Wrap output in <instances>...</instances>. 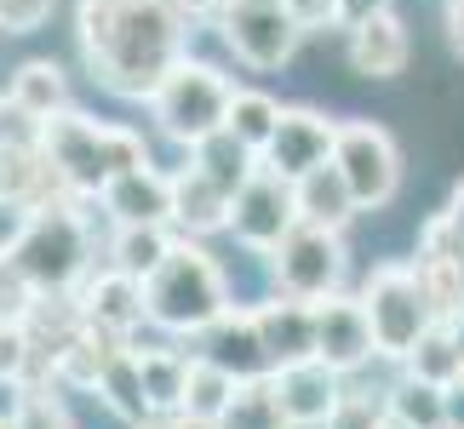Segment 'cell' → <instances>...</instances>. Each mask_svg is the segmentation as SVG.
<instances>
[{
  "instance_id": "obj_1",
  "label": "cell",
  "mask_w": 464,
  "mask_h": 429,
  "mask_svg": "<svg viewBox=\"0 0 464 429\" xmlns=\"http://www.w3.org/2000/svg\"><path fill=\"white\" fill-rule=\"evenodd\" d=\"M81 58L115 98H155V86L184 58L189 24L172 0H81L75 12Z\"/></svg>"
},
{
  "instance_id": "obj_2",
  "label": "cell",
  "mask_w": 464,
  "mask_h": 429,
  "mask_svg": "<svg viewBox=\"0 0 464 429\" xmlns=\"http://www.w3.org/2000/svg\"><path fill=\"white\" fill-rule=\"evenodd\" d=\"M41 155H46V167L58 172L75 195H103L110 177L144 167L150 143L138 138L132 127H115V120L63 110V115H52L41 127Z\"/></svg>"
},
{
  "instance_id": "obj_3",
  "label": "cell",
  "mask_w": 464,
  "mask_h": 429,
  "mask_svg": "<svg viewBox=\"0 0 464 429\" xmlns=\"http://www.w3.org/2000/svg\"><path fill=\"white\" fill-rule=\"evenodd\" d=\"M144 310L155 327L167 332H207L212 320L229 310V281L189 235L172 241V253L160 258V270L144 281Z\"/></svg>"
},
{
  "instance_id": "obj_4",
  "label": "cell",
  "mask_w": 464,
  "mask_h": 429,
  "mask_svg": "<svg viewBox=\"0 0 464 429\" xmlns=\"http://www.w3.org/2000/svg\"><path fill=\"white\" fill-rule=\"evenodd\" d=\"M0 253L29 275L34 292H63V286H75V275L86 270L92 241H86V218L75 206H69V201H46V206L24 212L17 235L0 246Z\"/></svg>"
},
{
  "instance_id": "obj_5",
  "label": "cell",
  "mask_w": 464,
  "mask_h": 429,
  "mask_svg": "<svg viewBox=\"0 0 464 429\" xmlns=\"http://www.w3.org/2000/svg\"><path fill=\"white\" fill-rule=\"evenodd\" d=\"M229 98H236V86H229V75L218 63H201V58H178L172 75L155 86L150 98V115L155 127L167 132L172 143H184V149H195V143L218 138L224 120H229Z\"/></svg>"
},
{
  "instance_id": "obj_6",
  "label": "cell",
  "mask_w": 464,
  "mask_h": 429,
  "mask_svg": "<svg viewBox=\"0 0 464 429\" xmlns=\"http://www.w3.org/2000/svg\"><path fill=\"white\" fill-rule=\"evenodd\" d=\"M362 310L372 320L379 355H390V361H407V349L441 320L430 292H424V281H419V263H407V258L372 263V275L362 281Z\"/></svg>"
},
{
  "instance_id": "obj_7",
  "label": "cell",
  "mask_w": 464,
  "mask_h": 429,
  "mask_svg": "<svg viewBox=\"0 0 464 429\" xmlns=\"http://www.w3.org/2000/svg\"><path fill=\"white\" fill-rule=\"evenodd\" d=\"M333 167L344 172V184L362 212H379L396 201L401 189V149L379 120H338V143H333Z\"/></svg>"
},
{
  "instance_id": "obj_8",
  "label": "cell",
  "mask_w": 464,
  "mask_h": 429,
  "mask_svg": "<svg viewBox=\"0 0 464 429\" xmlns=\"http://www.w3.org/2000/svg\"><path fill=\"white\" fill-rule=\"evenodd\" d=\"M212 24H218L224 46L246 69H281L298 52V41H304V29L287 12V0H224Z\"/></svg>"
},
{
  "instance_id": "obj_9",
  "label": "cell",
  "mask_w": 464,
  "mask_h": 429,
  "mask_svg": "<svg viewBox=\"0 0 464 429\" xmlns=\"http://www.w3.org/2000/svg\"><path fill=\"white\" fill-rule=\"evenodd\" d=\"M276 286L287 298H333L344 281V241L338 229H315V224H293V235L276 246Z\"/></svg>"
},
{
  "instance_id": "obj_10",
  "label": "cell",
  "mask_w": 464,
  "mask_h": 429,
  "mask_svg": "<svg viewBox=\"0 0 464 429\" xmlns=\"http://www.w3.org/2000/svg\"><path fill=\"white\" fill-rule=\"evenodd\" d=\"M298 224V206H293V177H281L276 167H253V177L236 189V201H229V229H236L241 246H253V253H276L281 241L293 235Z\"/></svg>"
},
{
  "instance_id": "obj_11",
  "label": "cell",
  "mask_w": 464,
  "mask_h": 429,
  "mask_svg": "<svg viewBox=\"0 0 464 429\" xmlns=\"http://www.w3.org/2000/svg\"><path fill=\"white\" fill-rule=\"evenodd\" d=\"M270 384H276V401H281V413H287L293 429H321L344 406V372H333L327 361H315V355L310 361L276 367Z\"/></svg>"
},
{
  "instance_id": "obj_12",
  "label": "cell",
  "mask_w": 464,
  "mask_h": 429,
  "mask_svg": "<svg viewBox=\"0 0 464 429\" xmlns=\"http://www.w3.org/2000/svg\"><path fill=\"white\" fill-rule=\"evenodd\" d=\"M315 361H327L333 372H355L379 355V338H372V320L362 310V298H315Z\"/></svg>"
},
{
  "instance_id": "obj_13",
  "label": "cell",
  "mask_w": 464,
  "mask_h": 429,
  "mask_svg": "<svg viewBox=\"0 0 464 429\" xmlns=\"http://www.w3.org/2000/svg\"><path fill=\"white\" fill-rule=\"evenodd\" d=\"M333 143H338V120H327L321 110H304V103H293V110H281L276 132H270V149H264L258 160L276 167L281 177H304V172H315V167L333 160Z\"/></svg>"
},
{
  "instance_id": "obj_14",
  "label": "cell",
  "mask_w": 464,
  "mask_h": 429,
  "mask_svg": "<svg viewBox=\"0 0 464 429\" xmlns=\"http://www.w3.org/2000/svg\"><path fill=\"white\" fill-rule=\"evenodd\" d=\"M407 58H413V41H407V24L390 6L350 24V69L362 81H396Z\"/></svg>"
},
{
  "instance_id": "obj_15",
  "label": "cell",
  "mask_w": 464,
  "mask_h": 429,
  "mask_svg": "<svg viewBox=\"0 0 464 429\" xmlns=\"http://www.w3.org/2000/svg\"><path fill=\"white\" fill-rule=\"evenodd\" d=\"M258 320V344L264 355H270V372L276 367H287V361H310L315 355V310L304 298H270V303H258L253 310Z\"/></svg>"
},
{
  "instance_id": "obj_16",
  "label": "cell",
  "mask_w": 464,
  "mask_h": 429,
  "mask_svg": "<svg viewBox=\"0 0 464 429\" xmlns=\"http://www.w3.org/2000/svg\"><path fill=\"white\" fill-rule=\"evenodd\" d=\"M229 201H236V195H229L201 160H189V167L172 172V224L184 229V235L229 229Z\"/></svg>"
},
{
  "instance_id": "obj_17",
  "label": "cell",
  "mask_w": 464,
  "mask_h": 429,
  "mask_svg": "<svg viewBox=\"0 0 464 429\" xmlns=\"http://www.w3.org/2000/svg\"><path fill=\"white\" fill-rule=\"evenodd\" d=\"M75 310H81L86 327H98V332H110V338H132V327L150 315L144 310V281H132V275H121V270L92 275Z\"/></svg>"
},
{
  "instance_id": "obj_18",
  "label": "cell",
  "mask_w": 464,
  "mask_h": 429,
  "mask_svg": "<svg viewBox=\"0 0 464 429\" xmlns=\"http://www.w3.org/2000/svg\"><path fill=\"white\" fill-rule=\"evenodd\" d=\"M103 206L115 224H172V177L144 160V167L103 184Z\"/></svg>"
},
{
  "instance_id": "obj_19",
  "label": "cell",
  "mask_w": 464,
  "mask_h": 429,
  "mask_svg": "<svg viewBox=\"0 0 464 429\" xmlns=\"http://www.w3.org/2000/svg\"><path fill=\"white\" fill-rule=\"evenodd\" d=\"M201 338H207V361H218L224 372H236V378H258V372H270V355H264V344H258L253 310H224Z\"/></svg>"
},
{
  "instance_id": "obj_20",
  "label": "cell",
  "mask_w": 464,
  "mask_h": 429,
  "mask_svg": "<svg viewBox=\"0 0 464 429\" xmlns=\"http://www.w3.org/2000/svg\"><path fill=\"white\" fill-rule=\"evenodd\" d=\"M293 206H298V224H315V229H344L355 212H362L350 184H344V172H338L333 160L304 172V177H293Z\"/></svg>"
},
{
  "instance_id": "obj_21",
  "label": "cell",
  "mask_w": 464,
  "mask_h": 429,
  "mask_svg": "<svg viewBox=\"0 0 464 429\" xmlns=\"http://www.w3.org/2000/svg\"><path fill=\"white\" fill-rule=\"evenodd\" d=\"M12 98L24 103L34 120H52L63 110H75V103H69V75H63V63H52V58L17 63L12 69Z\"/></svg>"
},
{
  "instance_id": "obj_22",
  "label": "cell",
  "mask_w": 464,
  "mask_h": 429,
  "mask_svg": "<svg viewBox=\"0 0 464 429\" xmlns=\"http://www.w3.org/2000/svg\"><path fill=\"white\" fill-rule=\"evenodd\" d=\"M138 355V378H144V401L155 418H172L184 406V384H189V355L178 349H132Z\"/></svg>"
},
{
  "instance_id": "obj_23",
  "label": "cell",
  "mask_w": 464,
  "mask_h": 429,
  "mask_svg": "<svg viewBox=\"0 0 464 429\" xmlns=\"http://www.w3.org/2000/svg\"><path fill=\"white\" fill-rule=\"evenodd\" d=\"M236 372H224L218 361H207V355H195L189 361V384H184V406L178 413L184 418H201V424H218L224 406L236 401Z\"/></svg>"
},
{
  "instance_id": "obj_24",
  "label": "cell",
  "mask_w": 464,
  "mask_h": 429,
  "mask_svg": "<svg viewBox=\"0 0 464 429\" xmlns=\"http://www.w3.org/2000/svg\"><path fill=\"white\" fill-rule=\"evenodd\" d=\"M172 253V235H167V224H121L115 229V246H110V258H115V270L121 275H132V281H150L160 270V258Z\"/></svg>"
},
{
  "instance_id": "obj_25",
  "label": "cell",
  "mask_w": 464,
  "mask_h": 429,
  "mask_svg": "<svg viewBox=\"0 0 464 429\" xmlns=\"http://www.w3.org/2000/svg\"><path fill=\"white\" fill-rule=\"evenodd\" d=\"M218 429H293L287 413H281V401H276L270 372H258V378H241V384H236V401L224 406Z\"/></svg>"
},
{
  "instance_id": "obj_26",
  "label": "cell",
  "mask_w": 464,
  "mask_h": 429,
  "mask_svg": "<svg viewBox=\"0 0 464 429\" xmlns=\"http://www.w3.org/2000/svg\"><path fill=\"white\" fill-rule=\"evenodd\" d=\"M276 120H281V103L270 92H253V86H236V98H229V120H224V132L246 143L253 155L270 149V132H276Z\"/></svg>"
},
{
  "instance_id": "obj_27",
  "label": "cell",
  "mask_w": 464,
  "mask_h": 429,
  "mask_svg": "<svg viewBox=\"0 0 464 429\" xmlns=\"http://www.w3.org/2000/svg\"><path fill=\"white\" fill-rule=\"evenodd\" d=\"M407 372H413V378H424V384H436V389H448L453 378H464L453 320H436V327L424 332L413 349H407Z\"/></svg>"
},
{
  "instance_id": "obj_28",
  "label": "cell",
  "mask_w": 464,
  "mask_h": 429,
  "mask_svg": "<svg viewBox=\"0 0 464 429\" xmlns=\"http://www.w3.org/2000/svg\"><path fill=\"white\" fill-rule=\"evenodd\" d=\"M98 396L110 401V413H121L127 424L155 418L150 401H144V378H138V355L132 349H115L110 355V367H103V378H98Z\"/></svg>"
},
{
  "instance_id": "obj_29",
  "label": "cell",
  "mask_w": 464,
  "mask_h": 429,
  "mask_svg": "<svg viewBox=\"0 0 464 429\" xmlns=\"http://www.w3.org/2000/svg\"><path fill=\"white\" fill-rule=\"evenodd\" d=\"M384 413L401 418L407 429H441V424H448V413H441V389L413 378V372H407V378L384 396Z\"/></svg>"
},
{
  "instance_id": "obj_30",
  "label": "cell",
  "mask_w": 464,
  "mask_h": 429,
  "mask_svg": "<svg viewBox=\"0 0 464 429\" xmlns=\"http://www.w3.org/2000/svg\"><path fill=\"white\" fill-rule=\"evenodd\" d=\"M41 127L46 120H34L12 92H0V149H41Z\"/></svg>"
},
{
  "instance_id": "obj_31",
  "label": "cell",
  "mask_w": 464,
  "mask_h": 429,
  "mask_svg": "<svg viewBox=\"0 0 464 429\" xmlns=\"http://www.w3.org/2000/svg\"><path fill=\"white\" fill-rule=\"evenodd\" d=\"M41 303V292L29 286V275L0 253V320H29V310Z\"/></svg>"
},
{
  "instance_id": "obj_32",
  "label": "cell",
  "mask_w": 464,
  "mask_h": 429,
  "mask_svg": "<svg viewBox=\"0 0 464 429\" xmlns=\"http://www.w3.org/2000/svg\"><path fill=\"white\" fill-rule=\"evenodd\" d=\"M29 361H34L29 327H24V320H0V384H24Z\"/></svg>"
},
{
  "instance_id": "obj_33",
  "label": "cell",
  "mask_w": 464,
  "mask_h": 429,
  "mask_svg": "<svg viewBox=\"0 0 464 429\" xmlns=\"http://www.w3.org/2000/svg\"><path fill=\"white\" fill-rule=\"evenodd\" d=\"M17 424L24 429H75L63 413L58 396H46V389H24V401H17Z\"/></svg>"
},
{
  "instance_id": "obj_34",
  "label": "cell",
  "mask_w": 464,
  "mask_h": 429,
  "mask_svg": "<svg viewBox=\"0 0 464 429\" xmlns=\"http://www.w3.org/2000/svg\"><path fill=\"white\" fill-rule=\"evenodd\" d=\"M52 12L58 0H0V34H34Z\"/></svg>"
},
{
  "instance_id": "obj_35",
  "label": "cell",
  "mask_w": 464,
  "mask_h": 429,
  "mask_svg": "<svg viewBox=\"0 0 464 429\" xmlns=\"http://www.w3.org/2000/svg\"><path fill=\"white\" fill-rule=\"evenodd\" d=\"M287 12L298 17V29H327V24H338V0H287Z\"/></svg>"
},
{
  "instance_id": "obj_36",
  "label": "cell",
  "mask_w": 464,
  "mask_h": 429,
  "mask_svg": "<svg viewBox=\"0 0 464 429\" xmlns=\"http://www.w3.org/2000/svg\"><path fill=\"white\" fill-rule=\"evenodd\" d=\"M390 0H338V24H362V17H372V12H384Z\"/></svg>"
},
{
  "instance_id": "obj_37",
  "label": "cell",
  "mask_w": 464,
  "mask_h": 429,
  "mask_svg": "<svg viewBox=\"0 0 464 429\" xmlns=\"http://www.w3.org/2000/svg\"><path fill=\"white\" fill-rule=\"evenodd\" d=\"M441 413H448L453 429H464V378H453L448 389H441Z\"/></svg>"
},
{
  "instance_id": "obj_38",
  "label": "cell",
  "mask_w": 464,
  "mask_h": 429,
  "mask_svg": "<svg viewBox=\"0 0 464 429\" xmlns=\"http://www.w3.org/2000/svg\"><path fill=\"white\" fill-rule=\"evenodd\" d=\"M172 6H178V17H184V24H207V17H218L224 0H172Z\"/></svg>"
},
{
  "instance_id": "obj_39",
  "label": "cell",
  "mask_w": 464,
  "mask_h": 429,
  "mask_svg": "<svg viewBox=\"0 0 464 429\" xmlns=\"http://www.w3.org/2000/svg\"><path fill=\"white\" fill-rule=\"evenodd\" d=\"M441 17H448V41H453V52L464 58V0H448V12H441Z\"/></svg>"
},
{
  "instance_id": "obj_40",
  "label": "cell",
  "mask_w": 464,
  "mask_h": 429,
  "mask_svg": "<svg viewBox=\"0 0 464 429\" xmlns=\"http://www.w3.org/2000/svg\"><path fill=\"white\" fill-rule=\"evenodd\" d=\"M448 212H453V218H459V229H464V177L453 184V201H448Z\"/></svg>"
},
{
  "instance_id": "obj_41",
  "label": "cell",
  "mask_w": 464,
  "mask_h": 429,
  "mask_svg": "<svg viewBox=\"0 0 464 429\" xmlns=\"http://www.w3.org/2000/svg\"><path fill=\"white\" fill-rule=\"evenodd\" d=\"M453 338H459V367H464V315H453Z\"/></svg>"
},
{
  "instance_id": "obj_42",
  "label": "cell",
  "mask_w": 464,
  "mask_h": 429,
  "mask_svg": "<svg viewBox=\"0 0 464 429\" xmlns=\"http://www.w3.org/2000/svg\"><path fill=\"white\" fill-rule=\"evenodd\" d=\"M372 429H407L401 418H390V413H379V424H372Z\"/></svg>"
},
{
  "instance_id": "obj_43",
  "label": "cell",
  "mask_w": 464,
  "mask_h": 429,
  "mask_svg": "<svg viewBox=\"0 0 464 429\" xmlns=\"http://www.w3.org/2000/svg\"><path fill=\"white\" fill-rule=\"evenodd\" d=\"M0 429H24V424H17V413H0Z\"/></svg>"
},
{
  "instance_id": "obj_44",
  "label": "cell",
  "mask_w": 464,
  "mask_h": 429,
  "mask_svg": "<svg viewBox=\"0 0 464 429\" xmlns=\"http://www.w3.org/2000/svg\"><path fill=\"white\" fill-rule=\"evenodd\" d=\"M441 429H453V424H441Z\"/></svg>"
}]
</instances>
